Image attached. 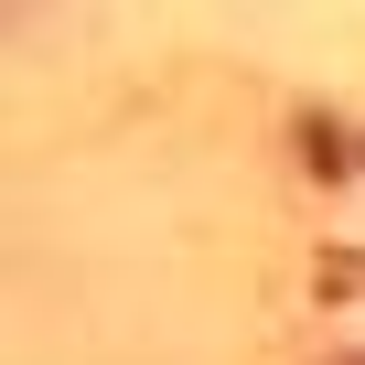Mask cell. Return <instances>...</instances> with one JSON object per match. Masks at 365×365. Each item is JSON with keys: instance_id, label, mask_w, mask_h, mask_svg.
I'll list each match as a JSON object with an SVG mask.
<instances>
[{"instance_id": "6da1fadb", "label": "cell", "mask_w": 365, "mask_h": 365, "mask_svg": "<svg viewBox=\"0 0 365 365\" xmlns=\"http://www.w3.org/2000/svg\"><path fill=\"white\" fill-rule=\"evenodd\" d=\"M322 290H365V258L354 247H322Z\"/></svg>"}]
</instances>
